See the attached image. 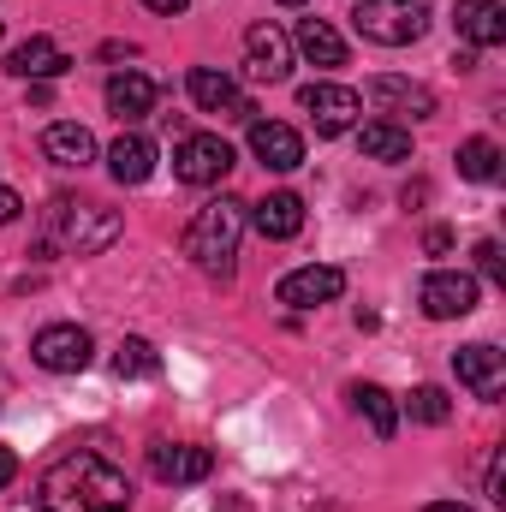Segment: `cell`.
<instances>
[{"label": "cell", "instance_id": "cell-30", "mask_svg": "<svg viewBox=\"0 0 506 512\" xmlns=\"http://www.w3.org/2000/svg\"><path fill=\"white\" fill-rule=\"evenodd\" d=\"M18 209H24V197H18V191H6V185H0V227H6V221H18Z\"/></svg>", "mask_w": 506, "mask_h": 512}, {"label": "cell", "instance_id": "cell-31", "mask_svg": "<svg viewBox=\"0 0 506 512\" xmlns=\"http://www.w3.org/2000/svg\"><path fill=\"white\" fill-rule=\"evenodd\" d=\"M423 245H429V256H447V251H453V233H447V227H429V239H423Z\"/></svg>", "mask_w": 506, "mask_h": 512}, {"label": "cell", "instance_id": "cell-7", "mask_svg": "<svg viewBox=\"0 0 506 512\" xmlns=\"http://www.w3.org/2000/svg\"><path fill=\"white\" fill-rule=\"evenodd\" d=\"M298 108L316 120L322 137H340V131L358 126L364 96H358V90H346V84H328V78H322V84H304V90H298Z\"/></svg>", "mask_w": 506, "mask_h": 512}, {"label": "cell", "instance_id": "cell-2", "mask_svg": "<svg viewBox=\"0 0 506 512\" xmlns=\"http://www.w3.org/2000/svg\"><path fill=\"white\" fill-rule=\"evenodd\" d=\"M245 221H251V203L239 197H215L191 215L185 227V256L203 268V274H233V256H239V239H245Z\"/></svg>", "mask_w": 506, "mask_h": 512}, {"label": "cell", "instance_id": "cell-35", "mask_svg": "<svg viewBox=\"0 0 506 512\" xmlns=\"http://www.w3.org/2000/svg\"><path fill=\"white\" fill-rule=\"evenodd\" d=\"M280 6H304V0H280Z\"/></svg>", "mask_w": 506, "mask_h": 512}, {"label": "cell", "instance_id": "cell-22", "mask_svg": "<svg viewBox=\"0 0 506 512\" xmlns=\"http://www.w3.org/2000/svg\"><path fill=\"white\" fill-rule=\"evenodd\" d=\"M42 155H48L54 167H90V161H96V137L78 126V120H60V126L42 131Z\"/></svg>", "mask_w": 506, "mask_h": 512}, {"label": "cell", "instance_id": "cell-21", "mask_svg": "<svg viewBox=\"0 0 506 512\" xmlns=\"http://www.w3.org/2000/svg\"><path fill=\"white\" fill-rule=\"evenodd\" d=\"M108 173H114L120 185H143V179L155 173V143H149L143 131H120L114 149H108Z\"/></svg>", "mask_w": 506, "mask_h": 512}, {"label": "cell", "instance_id": "cell-33", "mask_svg": "<svg viewBox=\"0 0 506 512\" xmlns=\"http://www.w3.org/2000/svg\"><path fill=\"white\" fill-rule=\"evenodd\" d=\"M143 6H149V12H161V18H173V12H185L191 0H143Z\"/></svg>", "mask_w": 506, "mask_h": 512}, {"label": "cell", "instance_id": "cell-17", "mask_svg": "<svg viewBox=\"0 0 506 512\" xmlns=\"http://www.w3.org/2000/svg\"><path fill=\"white\" fill-rule=\"evenodd\" d=\"M453 24L471 48H501L506 42V6L501 0H459L453 6Z\"/></svg>", "mask_w": 506, "mask_h": 512}, {"label": "cell", "instance_id": "cell-8", "mask_svg": "<svg viewBox=\"0 0 506 512\" xmlns=\"http://www.w3.org/2000/svg\"><path fill=\"white\" fill-rule=\"evenodd\" d=\"M417 304H423V316H429V322L471 316V310H477V280H471V274H459V268H435V274H423Z\"/></svg>", "mask_w": 506, "mask_h": 512}, {"label": "cell", "instance_id": "cell-19", "mask_svg": "<svg viewBox=\"0 0 506 512\" xmlns=\"http://www.w3.org/2000/svg\"><path fill=\"white\" fill-rule=\"evenodd\" d=\"M155 78L149 72H114L108 78V114H120V120H143V114H155Z\"/></svg>", "mask_w": 506, "mask_h": 512}, {"label": "cell", "instance_id": "cell-1", "mask_svg": "<svg viewBox=\"0 0 506 512\" xmlns=\"http://www.w3.org/2000/svg\"><path fill=\"white\" fill-rule=\"evenodd\" d=\"M42 512H131V483L102 453H66L42 471Z\"/></svg>", "mask_w": 506, "mask_h": 512}, {"label": "cell", "instance_id": "cell-10", "mask_svg": "<svg viewBox=\"0 0 506 512\" xmlns=\"http://www.w3.org/2000/svg\"><path fill=\"white\" fill-rule=\"evenodd\" d=\"M245 66L262 84H286L292 78V36L280 24H251L245 30Z\"/></svg>", "mask_w": 506, "mask_h": 512}, {"label": "cell", "instance_id": "cell-4", "mask_svg": "<svg viewBox=\"0 0 506 512\" xmlns=\"http://www.w3.org/2000/svg\"><path fill=\"white\" fill-rule=\"evenodd\" d=\"M435 18V0H358L352 6V24L358 36H370L381 48H411Z\"/></svg>", "mask_w": 506, "mask_h": 512}, {"label": "cell", "instance_id": "cell-9", "mask_svg": "<svg viewBox=\"0 0 506 512\" xmlns=\"http://www.w3.org/2000/svg\"><path fill=\"white\" fill-rule=\"evenodd\" d=\"M346 292V274L334 268V262H304V268H292L280 286H274V298L280 304H292V310H316V304H334Z\"/></svg>", "mask_w": 506, "mask_h": 512}, {"label": "cell", "instance_id": "cell-20", "mask_svg": "<svg viewBox=\"0 0 506 512\" xmlns=\"http://www.w3.org/2000/svg\"><path fill=\"white\" fill-rule=\"evenodd\" d=\"M292 48H298L310 66H346V36H340L328 18H298Z\"/></svg>", "mask_w": 506, "mask_h": 512}, {"label": "cell", "instance_id": "cell-34", "mask_svg": "<svg viewBox=\"0 0 506 512\" xmlns=\"http://www.w3.org/2000/svg\"><path fill=\"white\" fill-rule=\"evenodd\" d=\"M423 512H471V507H459V501H435V507H423Z\"/></svg>", "mask_w": 506, "mask_h": 512}, {"label": "cell", "instance_id": "cell-28", "mask_svg": "<svg viewBox=\"0 0 506 512\" xmlns=\"http://www.w3.org/2000/svg\"><path fill=\"white\" fill-rule=\"evenodd\" d=\"M471 256H477V274H489L495 286H506V251L495 245V239H483V245H477Z\"/></svg>", "mask_w": 506, "mask_h": 512}, {"label": "cell", "instance_id": "cell-26", "mask_svg": "<svg viewBox=\"0 0 506 512\" xmlns=\"http://www.w3.org/2000/svg\"><path fill=\"white\" fill-rule=\"evenodd\" d=\"M411 423H429V429H441L447 417H453V399H447V387H411V399L399 405Z\"/></svg>", "mask_w": 506, "mask_h": 512}, {"label": "cell", "instance_id": "cell-6", "mask_svg": "<svg viewBox=\"0 0 506 512\" xmlns=\"http://www.w3.org/2000/svg\"><path fill=\"white\" fill-rule=\"evenodd\" d=\"M173 173H179L185 185H221V179L233 173V143H227L221 131H191V137L179 143V155H173Z\"/></svg>", "mask_w": 506, "mask_h": 512}, {"label": "cell", "instance_id": "cell-27", "mask_svg": "<svg viewBox=\"0 0 506 512\" xmlns=\"http://www.w3.org/2000/svg\"><path fill=\"white\" fill-rule=\"evenodd\" d=\"M155 370H161V358H155L149 340H120V352H114V376H120V382H143V376H155Z\"/></svg>", "mask_w": 506, "mask_h": 512}, {"label": "cell", "instance_id": "cell-25", "mask_svg": "<svg viewBox=\"0 0 506 512\" xmlns=\"http://www.w3.org/2000/svg\"><path fill=\"white\" fill-rule=\"evenodd\" d=\"M501 143H489V137H465L459 143V173L471 179V185H495L501 179Z\"/></svg>", "mask_w": 506, "mask_h": 512}, {"label": "cell", "instance_id": "cell-13", "mask_svg": "<svg viewBox=\"0 0 506 512\" xmlns=\"http://www.w3.org/2000/svg\"><path fill=\"white\" fill-rule=\"evenodd\" d=\"M191 102H197L203 114H227V120H245V126L256 120V108L239 96V84H233L227 72H215V66H197V72H191Z\"/></svg>", "mask_w": 506, "mask_h": 512}, {"label": "cell", "instance_id": "cell-11", "mask_svg": "<svg viewBox=\"0 0 506 512\" xmlns=\"http://www.w3.org/2000/svg\"><path fill=\"white\" fill-rule=\"evenodd\" d=\"M66 66H72V54H66L54 36H24V42L6 54V72L24 78V84H48V78H60Z\"/></svg>", "mask_w": 506, "mask_h": 512}, {"label": "cell", "instance_id": "cell-23", "mask_svg": "<svg viewBox=\"0 0 506 512\" xmlns=\"http://www.w3.org/2000/svg\"><path fill=\"white\" fill-rule=\"evenodd\" d=\"M352 405H358V417L376 429L381 441H393V429H399V399L387 393V387H376V382H358L352 387Z\"/></svg>", "mask_w": 506, "mask_h": 512}, {"label": "cell", "instance_id": "cell-18", "mask_svg": "<svg viewBox=\"0 0 506 512\" xmlns=\"http://www.w3.org/2000/svg\"><path fill=\"white\" fill-rule=\"evenodd\" d=\"M251 227L262 239H298L304 233V197L298 191H268L251 209Z\"/></svg>", "mask_w": 506, "mask_h": 512}, {"label": "cell", "instance_id": "cell-12", "mask_svg": "<svg viewBox=\"0 0 506 512\" xmlns=\"http://www.w3.org/2000/svg\"><path fill=\"white\" fill-rule=\"evenodd\" d=\"M453 370H459V382L471 387L477 399H501L506 393V352L501 346H459L453 352Z\"/></svg>", "mask_w": 506, "mask_h": 512}, {"label": "cell", "instance_id": "cell-29", "mask_svg": "<svg viewBox=\"0 0 506 512\" xmlns=\"http://www.w3.org/2000/svg\"><path fill=\"white\" fill-rule=\"evenodd\" d=\"M483 489H489V501H495V507H506V453H495V459H489Z\"/></svg>", "mask_w": 506, "mask_h": 512}, {"label": "cell", "instance_id": "cell-16", "mask_svg": "<svg viewBox=\"0 0 506 512\" xmlns=\"http://www.w3.org/2000/svg\"><path fill=\"white\" fill-rule=\"evenodd\" d=\"M149 471L161 483H203L215 471V453L209 447H173V441H161V447H149Z\"/></svg>", "mask_w": 506, "mask_h": 512}, {"label": "cell", "instance_id": "cell-32", "mask_svg": "<svg viewBox=\"0 0 506 512\" xmlns=\"http://www.w3.org/2000/svg\"><path fill=\"white\" fill-rule=\"evenodd\" d=\"M12 477H18V453H12V447H0V489H6Z\"/></svg>", "mask_w": 506, "mask_h": 512}, {"label": "cell", "instance_id": "cell-3", "mask_svg": "<svg viewBox=\"0 0 506 512\" xmlns=\"http://www.w3.org/2000/svg\"><path fill=\"white\" fill-rule=\"evenodd\" d=\"M48 233H54V245H60V251L102 256L120 233H126V221H120V209L78 203V197H54V203H48Z\"/></svg>", "mask_w": 506, "mask_h": 512}, {"label": "cell", "instance_id": "cell-14", "mask_svg": "<svg viewBox=\"0 0 506 512\" xmlns=\"http://www.w3.org/2000/svg\"><path fill=\"white\" fill-rule=\"evenodd\" d=\"M364 96L376 102L381 114H411V120H429L435 114V90L429 84H411V78H393V72L387 78H370Z\"/></svg>", "mask_w": 506, "mask_h": 512}, {"label": "cell", "instance_id": "cell-5", "mask_svg": "<svg viewBox=\"0 0 506 512\" xmlns=\"http://www.w3.org/2000/svg\"><path fill=\"white\" fill-rule=\"evenodd\" d=\"M30 358H36L48 376H78V370L96 358V340H90L78 322H48V328L30 340Z\"/></svg>", "mask_w": 506, "mask_h": 512}, {"label": "cell", "instance_id": "cell-24", "mask_svg": "<svg viewBox=\"0 0 506 512\" xmlns=\"http://www.w3.org/2000/svg\"><path fill=\"white\" fill-rule=\"evenodd\" d=\"M358 149L370 161H411V131L393 120H370V126H358Z\"/></svg>", "mask_w": 506, "mask_h": 512}, {"label": "cell", "instance_id": "cell-15", "mask_svg": "<svg viewBox=\"0 0 506 512\" xmlns=\"http://www.w3.org/2000/svg\"><path fill=\"white\" fill-rule=\"evenodd\" d=\"M251 155L274 173H292V167H304V137L280 120H251Z\"/></svg>", "mask_w": 506, "mask_h": 512}]
</instances>
